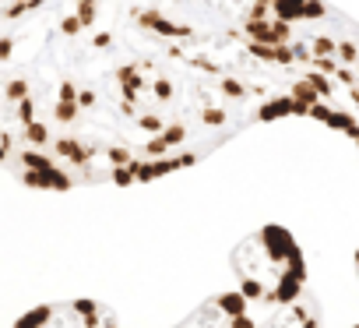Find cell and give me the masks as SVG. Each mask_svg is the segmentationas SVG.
Instances as JSON below:
<instances>
[{
  "instance_id": "obj_21",
  "label": "cell",
  "mask_w": 359,
  "mask_h": 328,
  "mask_svg": "<svg viewBox=\"0 0 359 328\" xmlns=\"http://www.w3.org/2000/svg\"><path fill=\"white\" fill-rule=\"evenodd\" d=\"M78 92H81V88H78L71 78H64V81L57 85V99H53V103H78Z\"/></svg>"
},
{
  "instance_id": "obj_31",
  "label": "cell",
  "mask_w": 359,
  "mask_h": 328,
  "mask_svg": "<svg viewBox=\"0 0 359 328\" xmlns=\"http://www.w3.org/2000/svg\"><path fill=\"white\" fill-rule=\"evenodd\" d=\"M95 103H99V96H95L92 88H81V92H78V110H92Z\"/></svg>"
},
{
  "instance_id": "obj_27",
  "label": "cell",
  "mask_w": 359,
  "mask_h": 328,
  "mask_svg": "<svg viewBox=\"0 0 359 328\" xmlns=\"http://www.w3.org/2000/svg\"><path fill=\"white\" fill-rule=\"evenodd\" d=\"M334 81H338V85H348V88H355V85H359V74H355V67H345V64H338V71H334Z\"/></svg>"
},
{
  "instance_id": "obj_32",
  "label": "cell",
  "mask_w": 359,
  "mask_h": 328,
  "mask_svg": "<svg viewBox=\"0 0 359 328\" xmlns=\"http://www.w3.org/2000/svg\"><path fill=\"white\" fill-rule=\"evenodd\" d=\"M172 159H176V170H187V166H194V162H198V152H180Z\"/></svg>"
},
{
  "instance_id": "obj_39",
  "label": "cell",
  "mask_w": 359,
  "mask_h": 328,
  "mask_svg": "<svg viewBox=\"0 0 359 328\" xmlns=\"http://www.w3.org/2000/svg\"><path fill=\"white\" fill-rule=\"evenodd\" d=\"M355 74H359V67H355Z\"/></svg>"
},
{
  "instance_id": "obj_5",
  "label": "cell",
  "mask_w": 359,
  "mask_h": 328,
  "mask_svg": "<svg viewBox=\"0 0 359 328\" xmlns=\"http://www.w3.org/2000/svg\"><path fill=\"white\" fill-rule=\"evenodd\" d=\"M303 4H306V0H275L271 11H275L278 22L292 25V22H303Z\"/></svg>"
},
{
  "instance_id": "obj_6",
  "label": "cell",
  "mask_w": 359,
  "mask_h": 328,
  "mask_svg": "<svg viewBox=\"0 0 359 328\" xmlns=\"http://www.w3.org/2000/svg\"><path fill=\"white\" fill-rule=\"evenodd\" d=\"M113 78L120 81V88H134V92L144 88V78H141V67H137V64H123V67H116Z\"/></svg>"
},
{
  "instance_id": "obj_33",
  "label": "cell",
  "mask_w": 359,
  "mask_h": 328,
  "mask_svg": "<svg viewBox=\"0 0 359 328\" xmlns=\"http://www.w3.org/2000/svg\"><path fill=\"white\" fill-rule=\"evenodd\" d=\"M310 117H313V120H320V124H327V117H331V106L320 99L317 106H310Z\"/></svg>"
},
{
  "instance_id": "obj_18",
  "label": "cell",
  "mask_w": 359,
  "mask_h": 328,
  "mask_svg": "<svg viewBox=\"0 0 359 328\" xmlns=\"http://www.w3.org/2000/svg\"><path fill=\"white\" fill-rule=\"evenodd\" d=\"M81 32H85V29H81V22H78V15H74V11L60 18V36H64V39H78Z\"/></svg>"
},
{
  "instance_id": "obj_34",
  "label": "cell",
  "mask_w": 359,
  "mask_h": 328,
  "mask_svg": "<svg viewBox=\"0 0 359 328\" xmlns=\"http://www.w3.org/2000/svg\"><path fill=\"white\" fill-rule=\"evenodd\" d=\"M92 46H95V50H109V46H113V32H95V36H92Z\"/></svg>"
},
{
  "instance_id": "obj_25",
  "label": "cell",
  "mask_w": 359,
  "mask_h": 328,
  "mask_svg": "<svg viewBox=\"0 0 359 328\" xmlns=\"http://www.w3.org/2000/svg\"><path fill=\"white\" fill-rule=\"evenodd\" d=\"M327 15V8L320 4V0H306V4H303V22H320Z\"/></svg>"
},
{
  "instance_id": "obj_17",
  "label": "cell",
  "mask_w": 359,
  "mask_h": 328,
  "mask_svg": "<svg viewBox=\"0 0 359 328\" xmlns=\"http://www.w3.org/2000/svg\"><path fill=\"white\" fill-rule=\"evenodd\" d=\"M162 138H165V145H169V148H176V145H184V141H187V127L172 120V124H165Z\"/></svg>"
},
{
  "instance_id": "obj_22",
  "label": "cell",
  "mask_w": 359,
  "mask_h": 328,
  "mask_svg": "<svg viewBox=\"0 0 359 328\" xmlns=\"http://www.w3.org/2000/svg\"><path fill=\"white\" fill-rule=\"evenodd\" d=\"M201 120H205L208 127H222V124L229 120V113H226L222 106H205V110H201Z\"/></svg>"
},
{
  "instance_id": "obj_19",
  "label": "cell",
  "mask_w": 359,
  "mask_h": 328,
  "mask_svg": "<svg viewBox=\"0 0 359 328\" xmlns=\"http://www.w3.org/2000/svg\"><path fill=\"white\" fill-rule=\"evenodd\" d=\"M310 71H317V74H324V78H334L338 60H334V57H313V60H310Z\"/></svg>"
},
{
  "instance_id": "obj_14",
  "label": "cell",
  "mask_w": 359,
  "mask_h": 328,
  "mask_svg": "<svg viewBox=\"0 0 359 328\" xmlns=\"http://www.w3.org/2000/svg\"><path fill=\"white\" fill-rule=\"evenodd\" d=\"M137 131H144V134L158 138V134L165 131V120H162L158 113H141V117H137Z\"/></svg>"
},
{
  "instance_id": "obj_20",
  "label": "cell",
  "mask_w": 359,
  "mask_h": 328,
  "mask_svg": "<svg viewBox=\"0 0 359 328\" xmlns=\"http://www.w3.org/2000/svg\"><path fill=\"white\" fill-rule=\"evenodd\" d=\"M151 92H155V99H158V103H172V96H176V85H172L169 78H155Z\"/></svg>"
},
{
  "instance_id": "obj_30",
  "label": "cell",
  "mask_w": 359,
  "mask_h": 328,
  "mask_svg": "<svg viewBox=\"0 0 359 328\" xmlns=\"http://www.w3.org/2000/svg\"><path fill=\"white\" fill-rule=\"evenodd\" d=\"M187 64H194V67H201V71H208V74H219V64L208 60V57H187Z\"/></svg>"
},
{
  "instance_id": "obj_3",
  "label": "cell",
  "mask_w": 359,
  "mask_h": 328,
  "mask_svg": "<svg viewBox=\"0 0 359 328\" xmlns=\"http://www.w3.org/2000/svg\"><path fill=\"white\" fill-rule=\"evenodd\" d=\"M134 25L144 29V32H155V36H162V39H194V29H191V25H176V22H169L162 11H151V8H141V11L134 15Z\"/></svg>"
},
{
  "instance_id": "obj_35",
  "label": "cell",
  "mask_w": 359,
  "mask_h": 328,
  "mask_svg": "<svg viewBox=\"0 0 359 328\" xmlns=\"http://www.w3.org/2000/svg\"><path fill=\"white\" fill-rule=\"evenodd\" d=\"M120 113L123 117H137V103H120Z\"/></svg>"
},
{
  "instance_id": "obj_37",
  "label": "cell",
  "mask_w": 359,
  "mask_h": 328,
  "mask_svg": "<svg viewBox=\"0 0 359 328\" xmlns=\"http://www.w3.org/2000/svg\"><path fill=\"white\" fill-rule=\"evenodd\" d=\"M250 4H264V8H271V4H275V0H250Z\"/></svg>"
},
{
  "instance_id": "obj_11",
  "label": "cell",
  "mask_w": 359,
  "mask_h": 328,
  "mask_svg": "<svg viewBox=\"0 0 359 328\" xmlns=\"http://www.w3.org/2000/svg\"><path fill=\"white\" fill-rule=\"evenodd\" d=\"M106 162H109V170L130 166V162H134V152H130V148H123V145H113V148H106Z\"/></svg>"
},
{
  "instance_id": "obj_8",
  "label": "cell",
  "mask_w": 359,
  "mask_h": 328,
  "mask_svg": "<svg viewBox=\"0 0 359 328\" xmlns=\"http://www.w3.org/2000/svg\"><path fill=\"white\" fill-rule=\"evenodd\" d=\"M74 15H78L81 29H92L95 18H99V4H95V0H74Z\"/></svg>"
},
{
  "instance_id": "obj_9",
  "label": "cell",
  "mask_w": 359,
  "mask_h": 328,
  "mask_svg": "<svg viewBox=\"0 0 359 328\" xmlns=\"http://www.w3.org/2000/svg\"><path fill=\"white\" fill-rule=\"evenodd\" d=\"M50 117H53L57 124H78L81 110H78V103H53V106H50Z\"/></svg>"
},
{
  "instance_id": "obj_29",
  "label": "cell",
  "mask_w": 359,
  "mask_h": 328,
  "mask_svg": "<svg viewBox=\"0 0 359 328\" xmlns=\"http://www.w3.org/2000/svg\"><path fill=\"white\" fill-rule=\"evenodd\" d=\"M275 64L278 67H292L296 64V57H292V46L285 43V46H275Z\"/></svg>"
},
{
  "instance_id": "obj_16",
  "label": "cell",
  "mask_w": 359,
  "mask_h": 328,
  "mask_svg": "<svg viewBox=\"0 0 359 328\" xmlns=\"http://www.w3.org/2000/svg\"><path fill=\"white\" fill-rule=\"evenodd\" d=\"M141 152H144V159H165V155H169L172 148H169V145H165V138L158 134V138H148Z\"/></svg>"
},
{
  "instance_id": "obj_24",
  "label": "cell",
  "mask_w": 359,
  "mask_h": 328,
  "mask_svg": "<svg viewBox=\"0 0 359 328\" xmlns=\"http://www.w3.org/2000/svg\"><path fill=\"white\" fill-rule=\"evenodd\" d=\"M289 46H292V57H296V64H306V67H310V60H313V50H310V43H303V39H292Z\"/></svg>"
},
{
  "instance_id": "obj_36",
  "label": "cell",
  "mask_w": 359,
  "mask_h": 328,
  "mask_svg": "<svg viewBox=\"0 0 359 328\" xmlns=\"http://www.w3.org/2000/svg\"><path fill=\"white\" fill-rule=\"evenodd\" d=\"M348 99H352V103L359 106V85H355V88H348Z\"/></svg>"
},
{
  "instance_id": "obj_10",
  "label": "cell",
  "mask_w": 359,
  "mask_h": 328,
  "mask_svg": "<svg viewBox=\"0 0 359 328\" xmlns=\"http://www.w3.org/2000/svg\"><path fill=\"white\" fill-rule=\"evenodd\" d=\"M289 96H292V103H299V106H306V110L320 103V96H317V92H313V88H310V85L303 81V78H299V81L292 85V92H289Z\"/></svg>"
},
{
  "instance_id": "obj_13",
  "label": "cell",
  "mask_w": 359,
  "mask_h": 328,
  "mask_svg": "<svg viewBox=\"0 0 359 328\" xmlns=\"http://www.w3.org/2000/svg\"><path fill=\"white\" fill-rule=\"evenodd\" d=\"M338 64L359 67V46H355L352 39H338Z\"/></svg>"
},
{
  "instance_id": "obj_23",
  "label": "cell",
  "mask_w": 359,
  "mask_h": 328,
  "mask_svg": "<svg viewBox=\"0 0 359 328\" xmlns=\"http://www.w3.org/2000/svg\"><path fill=\"white\" fill-rule=\"evenodd\" d=\"M271 18H275V11L264 8V4H250L247 15H243V22H257V25H261V22H271Z\"/></svg>"
},
{
  "instance_id": "obj_7",
  "label": "cell",
  "mask_w": 359,
  "mask_h": 328,
  "mask_svg": "<svg viewBox=\"0 0 359 328\" xmlns=\"http://www.w3.org/2000/svg\"><path fill=\"white\" fill-rule=\"evenodd\" d=\"M303 81H306V85L324 99V103H327V99H334V78H324V74H317V71H306V74H303Z\"/></svg>"
},
{
  "instance_id": "obj_12",
  "label": "cell",
  "mask_w": 359,
  "mask_h": 328,
  "mask_svg": "<svg viewBox=\"0 0 359 328\" xmlns=\"http://www.w3.org/2000/svg\"><path fill=\"white\" fill-rule=\"evenodd\" d=\"M310 50H313V57H334L338 60V39H331V36H313Z\"/></svg>"
},
{
  "instance_id": "obj_15",
  "label": "cell",
  "mask_w": 359,
  "mask_h": 328,
  "mask_svg": "<svg viewBox=\"0 0 359 328\" xmlns=\"http://www.w3.org/2000/svg\"><path fill=\"white\" fill-rule=\"evenodd\" d=\"M219 92L222 96H229V99H247V85L243 81H236V78H219Z\"/></svg>"
},
{
  "instance_id": "obj_1",
  "label": "cell",
  "mask_w": 359,
  "mask_h": 328,
  "mask_svg": "<svg viewBox=\"0 0 359 328\" xmlns=\"http://www.w3.org/2000/svg\"><path fill=\"white\" fill-rule=\"evenodd\" d=\"M11 328H116L113 314L95 300H71V303H43L22 314Z\"/></svg>"
},
{
  "instance_id": "obj_26",
  "label": "cell",
  "mask_w": 359,
  "mask_h": 328,
  "mask_svg": "<svg viewBox=\"0 0 359 328\" xmlns=\"http://www.w3.org/2000/svg\"><path fill=\"white\" fill-rule=\"evenodd\" d=\"M247 53L264 60V64H275V46H261V43H247Z\"/></svg>"
},
{
  "instance_id": "obj_38",
  "label": "cell",
  "mask_w": 359,
  "mask_h": 328,
  "mask_svg": "<svg viewBox=\"0 0 359 328\" xmlns=\"http://www.w3.org/2000/svg\"><path fill=\"white\" fill-rule=\"evenodd\" d=\"M355 272H359V247H355Z\"/></svg>"
},
{
  "instance_id": "obj_2",
  "label": "cell",
  "mask_w": 359,
  "mask_h": 328,
  "mask_svg": "<svg viewBox=\"0 0 359 328\" xmlns=\"http://www.w3.org/2000/svg\"><path fill=\"white\" fill-rule=\"evenodd\" d=\"M254 244H257V251H261L271 265H285V258L299 247L296 237H292L285 226H261L257 237H254Z\"/></svg>"
},
{
  "instance_id": "obj_28",
  "label": "cell",
  "mask_w": 359,
  "mask_h": 328,
  "mask_svg": "<svg viewBox=\"0 0 359 328\" xmlns=\"http://www.w3.org/2000/svg\"><path fill=\"white\" fill-rule=\"evenodd\" d=\"M109 181H113L116 188H130V184H137V181H134V173H130V166H120V170H109Z\"/></svg>"
},
{
  "instance_id": "obj_4",
  "label": "cell",
  "mask_w": 359,
  "mask_h": 328,
  "mask_svg": "<svg viewBox=\"0 0 359 328\" xmlns=\"http://www.w3.org/2000/svg\"><path fill=\"white\" fill-rule=\"evenodd\" d=\"M282 117H292V96H271L257 110V120L261 124H271V120H282Z\"/></svg>"
}]
</instances>
